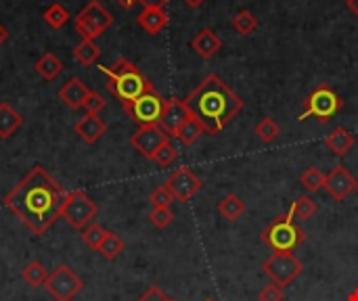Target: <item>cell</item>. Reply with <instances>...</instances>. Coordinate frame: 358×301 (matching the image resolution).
Here are the masks:
<instances>
[{
    "mask_svg": "<svg viewBox=\"0 0 358 301\" xmlns=\"http://www.w3.org/2000/svg\"><path fill=\"white\" fill-rule=\"evenodd\" d=\"M65 199L67 193L63 186L42 166H36L2 203L31 230V235L42 237L59 218H63Z\"/></svg>",
    "mask_w": 358,
    "mask_h": 301,
    "instance_id": "1",
    "label": "cell"
},
{
    "mask_svg": "<svg viewBox=\"0 0 358 301\" xmlns=\"http://www.w3.org/2000/svg\"><path fill=\"white\" fill-rule=\"evenodd\" d=\"M185 105L191 115L203 124L206 134L210 136L222 132L243 111L241 96H237L216 73L203 78V82L185 98Z\"/></svg>",
    "mask_w": 358,
    "mask_h": 301,
    "instance_id": "2",
    "label": "cell"
},
{
    "mask_svg": "<svg viewBox=\"0 0 358 301\" xmlns=\"http://www.w3.org/2000/svg\"><path fill=\"white\" fill-rule=\"evenodd\" d=\"M103 71L107 73V90L122 105H128L141 94L153 90V84L143 75V71L124 57H120L113 65L103 67Z\"/></svg>",
    "mask_w": 358,
    "mask_h": 301,
    "instance_id": "3",
    "label": "cell"
},
{
    "mask_svg": "<svg viewBox=\"0 0 358 301\" xmlns=\"http://www.w3.org/2000/svg\"><path fill=\"white\" fill-rule=\"evenodd\" d=\"M260 239L273 251L294 254L306 241V233H304V228L300 224L294 222V216L292 214H283V216H277L275 222H271L262 230Z\"/></svg>",
    "mask_w": 358,
    "mask_h": 301,
    "instance_id": "4",
    "label": "cell"
},
{
    "mask_svg": "<svg viewBox=\"0 0 358 301\" xmlns=\"http://www.w3.org/2000/svg\"><path fill=\"white\" fill-rule=\"evenodd\" d=\"M342 107H344V101L336 94V90L327 84H321L306 96L304 111L298 119L304 122L308 117H315L319 124H327Z\"/></svg>",
    "mask_w": 358,
    "mask_h": 301,
    "instance_id": "5",
    "label": "cell"
},
{
    "mask_svg": "<svg viewBox=\"0 0 358 301\" xmlns=\"http://www.w3.org/2000/svg\"><path fill=\"white\" fill-rule=\"evenodd\" d=\"M164 109H166V98L155 88L145 92V94H141L136 101L124 105L126 115L134 124H138V128L141 126H159Z\"/></svg>",
    "mask_w": 358,
    "mask_h": 301,
    "instance_id": "6",
    "label": "cell"
},
{
    "mask_svg": "<svg viewBox=\"0 0 358 301\" xmlns=\"http://www.w3.org/2000/svg\"><path fill=\"white\" fill-rule=\"evenodd\" d=\"M113 23L111 13L99 2L92 0L88 2L76 17V31L82 36V40H94L99 38L109 25Z\"/></svg>",
    "mask_w": 358,
    "mask_h": 301,
    "instance_id": "7",
    "label": "cell"
},
{
    "mask_svg": "<svg viewBox=\"0 0 358 301\" xmlns=\"http://www.w3.org/2000/svg\"><path fill=\"white\" fill-rule=\"evenodd\" d=\"M264 274L279 287H287L292 285L304 270L302 262L294 256V254H285V251H275L264 264H262Z\"/></svg>",
    "mask_w": 358,
    "mask_h": 301,
    "instance_id": "8",
    "label": "cell"
},
{
    "mask_svg": "<svg viewBox=\"0 0 358 301\" xmlns=\"http://www.w3.org/2000/svg\"><path fill=\"white\" fill-rule=\"evenodd\" d=\"M44 289L55 301H71L84 289V281L67 264H61L48 274Z\"/></svg>",
    "mask_w": 358,
    "mask_h": 301,
    "instance_id": "9",
    "label": "cell"
},
{
    "mask_svg": "<svg viewBox=\"0 0 358 301\" xmlns=\"http://www.w3.org/2000/svg\"><path fill=\"white\" fill-rule=\"evenodd\" d=\"M96 214H99V205L86 193H82V191L67 193L65 207H63V218L69 222L71 228L84 230L88 224H92Z\"/></svg>",
    "mask_w": 358,
    "mask_h": 301,
    "instance_id": "10",
    "label": "cell"
},
{
    "mask_svg": "<svg viewBox=\"0 0 358 301\" xmlns=\"http://www.w3.org/2000/svg\"><path fill=\"white\" fill-rule=\"evenodd\" d=\"M166 186H168V191L174 195L176 201L187 203V201H191V199L201 191L203 182H201V178H199L191 168H178V170H174V172L168 176Z\"/></svg>",
    "mask_w": 358,
    "mask_h": 301,
    "instance_id": "11",
    "label": "cell"
},
{
    "mask_svg": "<svg viewBox=\"0 0 358 301\" xmlns=\"http://www.w3.org/2000/svg\"><path fill=\"white\" fill-rule=\"evenodd\" d=\"M170 136L162 130V126H141L132 136H130V145L145 157V159H153V155L159 151V147L164 142H168Z\"/></svg>",
    "mask_w": 358,
    "mask_h": 301,
    "instance_id": "12",
    "label": "cell"
},
{
    "mask_svg": "<svg viewBox=\"0 0 358 301\" xmlns=\"http://www.w3.org/2000/svg\"><path fill=\"white\" fill-rule=\"evenodd\" d=\"M325 189L336 201H346L352 191H357V180L344 166H336L325 176Z\"/></svg>",
    "mask_w": 358,
    "mask_h": 301,
    "instance_id": "13",
    "label": "cell"
},
{
    "mask_svg": "<svg viewBox=\"0 0 358 301\" xmlns=\"http://www.w3.org/2000/svg\"><path fill=\"white\" fill-rule=\"evenodd\" d=\"M189 117H191V111L187 109L185 101H180V98H168L159 126H162V130L168 136H174Z\"/></svg>",
    "mask_w": 358,
    "mask_h": 301,
    "instance_id": "14",
    "label": "cell"
},
{
    "mask_svg": "<svg viewBox=\"0 0 358 301\" xmlns=\"http://www.w3.org/2000/svg\"><path fill=\"white\" fill-rule=\"evenodd\" d=\"M90 94V88L80 80V78H69L61 88H59V101L69 107V109H80L84 107L86 98Z\"/></svg>",
    "mask_w": 358,
    "mask_h": 301,
    "instance_id": "15",
    "label": "cell"
},
{
    "mask_svg": "<svg viewBox=\"0 0 358 301\" xmlns=\"http://www.w3.org/2000/svg\"><path fill=\"white\" fill-rule=\"evenodd\" d=\"M73 130L86 145H94L107 132V124L96 113H86L73 124Z\"/></svg>",
    "mask_w": 358,
    "mask_h": 301,
    "instance_id": "16",
    "label": "cell"
},
{
    "mask_svg": "<svg viewBox=\"0 0 358 301\" xmlns=\"http://www.w3.org/2000/svg\"><path fill=\"white\" fill-rule=\"evenodd\" d=\"M191 46H193V50H195L201 59H212V57L220 50L222 40L218 38V34H216L214 29H201V31H197V36L193 38Z\"/></svg>",
    "mask_w": 358,
    "mask_h": 301,
    "instance_id": "17",
    "label": "cell"
},
{
    "mask_svg": "<svg viewBox=\"0 0 358 301\" xmlns=\"http://www.w3.org/2000/svg\"><path fill=\"white\" fill-rule=\"evenodd\" d=\"M325 147H327L334 155L344 157V155H348V153L352 151V147H355V134H352L350 130L338 126L331 134H327Z\"/></svg>",
    "mask_w": 358,
    "mask_h": 301,
    "instance_id": "18",
    "label": "cell"
},
{
    "mask_svg": "<svg viewBox=\"0 0 358 301\" xmlns=\"http://www.w3.org/2000/svg\"><path fill=\"white\" fill-rule=\"evenodd\" d=\"M168 21H170V17L164 8H143V13L136 17V23L151 36L166 29Z\"/></svg>",
    "mask_w": 358,
    "mask_h": 301,
    "instance_id": "19",
    "label": "cell"
},
{
    "mask_svg": "<svg viewBox=\"0 0 358 301\" xmlns=\"http://www.w3.org/2000/svg\"><path fill=\"white\" fill-rule=\"evenodd\" d=\"M23 126V117L8 103H0V138H10Z\"/></svg>",
    "mask_w": 358,
    "mask_h": 301,
    "instance_id": "20",
    "label": "cell"
},
{
    "mask_svg": "<svg viewBox=\"0 0 358 301\" xmlns=\"http://www.w3.org/2000/svg\"><path fill=\"white\" fill-rule=\"evenodd\" d=\"M218 214L229 220V222H235L237 218H241L245 214V203L241 201V197H237L235 193H229L224 195L220 201H218Z\"/></svg>",
    "mask_w": 358,
    "mask_h": 301,
    "instance_id": "21",
    "label": "cell"
},
{
    "mask_svg": "<svg viewBox=\"0 0 358 301\" xmlns=\"http://www.w3.org/2000/svg\"><path fill=\"white\" fill-rule=\"evenodd\" d=\"M203 134H206L203 124H201L197 117H193V115H191V117L180 126V130L174 134V138H178L185 147H191V145H195Z\"/></svg>",
    "mask_w": 358,
    "mask_h": 301,
    "instance_id": "22",
    "label": "cell"
},
{
    "mask_svg": "<svg viewBox=\"0 0 358 301\" xmlns=\"http://www.w3.org/2000/svg\"><path fill=\"white\" fill-rule=\"evenodd\" d=\"M36 71H38L40 78L52 82V80L59 78V73L63 71V63H61V59H59L57 54L44 52V54L36 61Z\"/></svg>",
    "mask_w": 358,
    "mask_h": 301,
    "instance_id": "23",
    "label": "cell"
},
{
    "mask_svg": "<svg viewBox=\"0 0 358 301\" xmlns=\"http://www.w3.org/2000/svg\"><path fill=\"white\" fill-rule=\"evenodd\" d=\"M99 57H101V48L94 44V40H80V44L73 48V59L84 67L94 65Z\"/></svg>",
    "mask_w": 358,
    "mask_h": 301,
    "instance_id": "24",
    "label": "cell"
},
{
    "mask_svg": "<svg viewBox=\"0 0 358 301\" xmlns=\"http://www.w3.org/2000/svg\"><path fill=\"white\" fill-rule=\"evenodd\" d=\"M317 212H319V205H317V201H315L313 197H308V195L298 197V199L294 201V205L289 207V214H292L294 218L302 220V222L310 220Z\"/></svg>",
    "mask_w": 358,
    "mask_h": 301,
    "instance_id": "25",
    "label": "cell"
},
{
    "mask_svg": "<svg viewBox=\"0 0 358 301\" xmlns=\"http://www.w3.org/2000/svg\"><path fill=\"white\" fill-rule=\"evenodd\" d=\"M21 279L29 285V287H44L48 272L44 268L42 262H29L23 270H21Z\"/></svg>",
    "mask_w": 358,
    "mask_h": 301,
    "instance_id": "26",
    "label": "cell"
},
{
    "mask_svg": "<svg viewBox=\"0 0 358 301\" xmlns=\"http://www.w3.org/2000/svg\"><path fill=\"white\" fill-rule=\"evenodd\" d=\"M231 25H233V29H235L237 34H241V36H250V34L258 27V17H254V13H252V10L243 8V10H239V13L233 17Z\"/></svg>",
    "mask_w": 358,
    "mask_h": 301,
    "instance_id": "27",
    "label": "cell"
},
{
    "mask_svg": "<svg viewBox=\"0 0 358 301\" xmlns=\"http://www.w3.org/2000/svg\"><path fill=\"white\" fill-rule=\"evenodd\" d=\"M124 241L115 235V233H111V230H107V235H105V241L101 243V247H99V254L105 258V260H115V258H120L122 256V251H124Z\"/></svg>",
    "mask_w": 358,
    "mask_h": 301,
    "instance_id": "28",
    "label": "cell"
},
{
    "mask_svg": "<svg viewBox=\"0 0 358 301\" xmlns=\"http://www.w3.org/2000/svg\"><path fill=\"white\" fill-rule=\"evenodd\" d=\"M254 132H256V136H258L262 142L271 145V142H275V138L281 134V128H279V124H277L273 117H262V119L256 124Z\"/></svg>",
    "mask_w": 358,
    "mask_h": 301,
    "instance_id": "29",
    "label": "cell"
},
{
    "mask_svg": "<svg viewBox=\"0 0 358 301\" xmlns=\"http://www.w3.org/2000/svg\"><path fill=\"white\" fill-rule=\"evenodd\" d=\"M44 21L52 27V29H59L63 27L67 21H69V10L59 4V2H52L46 10H44Z\"/></svg>",
    "mask_w": 358,
    "mask_h": 301,
    "instance_id": "30",
    "label": "cell"
},
{
    "mask_svg": "<svg viewBox=\"0 0 358 301\" xmlns=\"http://www.w3.org/2000/svg\"><path fill=\"white\" fill-rule=\"evenodd\" d=\"M300 184H302L308 193H317V191L325 189V174H323L319 168H308V170L302 172Z\"/></svg>",
    "mask_w": 358,
    "mask_h": 301,
    "instance_id": "31",
    "label": "cell"
},
{
    "mask_svg": "<svg viewBox=\"0 0 358 301\" xmlns=\"http://www.w3.org/2000/svg\"><path fill=\"white\" fill-rule=\"evenodd\" d=\"M105 235H107V230L101 226V224H88L84 230H82V241H84V245L86 247H90V249H94V251H99V247H101V243L105 241Z\"/></svg>",
    "mask_w": 358,
    "mask_h": 301,
    "instance_id": "32",
    "label": "cell"
},
{
    "mask_svg": "<svg viewBox=\"0 0 358 301\" xmlns=\"http://www.w3.org/2000/svg\"><path fill=\"white\" fill-rule=\"evenodd\" d=\"M176 157H178V151H176V147L168 140V142H164L162 147H159V151L153 155V159L151 161H155L157 166H162V168H168L170 163H174L176 161Z\"/></svg>",
    "mask_w": 358,
    "mask_h": 301,
    "instance_id": "33",
    "label": "cell"
},
{
    "mask_svg": "<svg viewBox=\"0 0 358 301\" xmlns=\"http://www.w3.org/2000/svg\"><path fill=\"white\" fill-rule=\"evenodd\" d=\"M149 222L157 228H166L174 222V212L170 207H153L149 212Z\"/></svg>",
    "mask_w": 358,
    "mask_h": 301,
    "instance_id": "34",
    "label": "cell"
},
{
    "mask_svg": "<svg viewBox=\"0 0 358 301\" xmlns=\"http://www.w3.org/2000/svg\"><path fill=\"white\" fill-rule=\"evenodd\" d=\"M174 201H176V199H174V195L168 191L166 184H164V186H157V189L149 195V203H151L153 207H170Z\"/></svg>",
    "mask_w": 358,
    "mask_h": 301,
    "instance_id": "35",
    "label": "cell"
},
{
    "mask_svg": "<svg viewBox=\"0 0 358 301\" xmlns=\"http://www.w3.org/2000/svg\"><path fill=\"white\" fill-rule=\"evenodd\" d=\"M105 107H107V101L103 98V94H99L96 90H90V94H88V98L84 103L86 113H96L99 115V111H103Z\"/></svg>",
    "mask_w": 358,
    "mask_h": 301,
    "instance_id": "36",
    "label": "cell"
},
{
    "mask_svg": "<svg viewBox=\"0 0 358 301\" xmlns=\"http://www.w3.org/2000/svg\"><path fill=\"white\" fill-rule=\"evenodd\" d=\"M285 300V293H283V287L279 285H266L262 291H260V301H283Z\"/></svg>",
    "mask_w": 358,
    "mask_h": 301,
    "instance_id": "37",
    "label": "cell"
},
{
    "mask_svg": "<svg viewBox=\"0 0 358 301\" xmlns=\"http://www.w3.org/2000/svg\"><path fill=\"white\" fill-rule=\"evenodd\" d=\"M136 301H170V298L159 287H149Z\"/></svg>",
    "mask_w": 358,
    "mask_h": 301,
    "instance_id": "38",
    "label": "cell"
},
{
    "mask_svg": "<svg viewBox=\"0 0 358 301\" xmlns=\"http://www.w3.org/2000/svg\"><path fill=\"white\" fill-rule=\"evenodd\" d=\"M143 4V8H164L170 0H136Z\"/></svg>",
    "mask_w": 358,
    "mask_h": 301,
    "instance_id": "39",
    "label": "cell"
},
{
    "mask_svg": "<svg viewBox=\"0 0 358 301\" xmlns=\"http://www.w3.org/2000/svg\"><path fill=\"white\" fill-rule=\"evenodd\" d=\"M6 40H8V29H6V27H4V25L0 23V46H2V44H4Z\"/></svg>",
    "mask_w": 358,
    "mask_h": 301,
    "instance_id": "40",
    "label": "cell"
},
{
    "mask_svg": "<svg viewBox=\"0 0 358 301\" xmlns=\"http://www.w3.org/2000/svg\"><path fill=\"white\" fill-rule=\"evenodd\" d=\"M182 2H185L187 6H191V8H199L206 0H182Z\"/></svg>",
    "mask_w": 358,
    "mask_h": 301,
    "instance_id": "41",
    "label": "cell"
},
{
    "mask_svg": "<svg viewBox=\"0 0 358 301\" xmlns=\"http://www.w3.org/2000/svg\"><path fill=\"white\" fill-rule=\"evenodd\" d=\"M346 6L358 17V0H346Z\"/></svg>",
    "mask_w": 358,
    "mask_h": 301,
    "instance_id": "42",
    "label": "cell"
},
{
    "mask_svg": "<svg viewBox=\"0 0 358 301\" xmlns=\"http://www.w3.org/2000/svg\"><path fill=\"white\" fill-rule=\"evenodd\" d=\"M120 2V6H124V8H132V4L136 2V0H117Z\"/></svg>",
    "mask_w": 358,
    "mask_h": 301,
    "instance_id": "43",
    "label": "cell"
},
{
    "mask_svg": "<svg viewBox=\"0 0 358 301\" xmlns=\"http://www.w3.org/2000/svg\"><path fill=\"white\" fill-rule=\"evenodd\" d=\"M357 193H358V182H357Z\"/></svg>",
    "mask_w": 358,
    "mask_h": 301,
    "instance_id": "44",
    "label": "cell"
},
{
    "mask_svg": "<svg viewBox=\"0 0 358 301\" xmlns=\"http://www.w3.org/2000/svg\"><path fill=\"white\" fill-rule=\"evenodd\" d=\"M206 301H214V300H206Z\"/></svg>",
    "mask_w": 358,
    "mask_h": 301,
    "instance_id": "45",
    "label": "cell"
},
{
    "mask_svg": "<svg viewBox=\"0 0 358 301\" xmlns=\"http://www.w3.org/2000/svg\"><path fill=\"white\" fill-rule=\"evenodd\" d=\"M170 301H176V300H170Z\"/></svg>",
    "mask_w": 358,
    "mask_h": 301,
    "instance_id": "46",
    "label": "cell"
}]
</instances>
